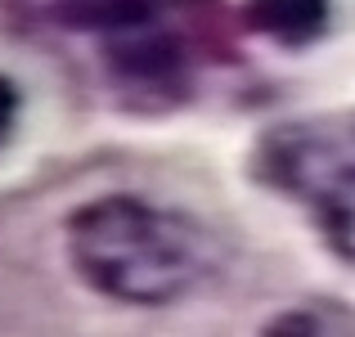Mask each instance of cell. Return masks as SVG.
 <instances>
[{"label":"cell","mask_w":355,"mask_h":337,"mask_svg":"<svg viewBox=\"0 0 355 337\" xmlns=\"http://www.w3.org/2000/svg\"><path fill=\"white\" fill-rule=\"evenodd\" d=\"M63 248L81 284L121 306H171L220 266V243L184 211L104 193L68 211Z\"/></svg>","instance_id":"1"},{"label":"cell","mask_w":355,"mask_h":337,"mask_svg":"<svg viewBox=\"0 0 355 337\" xmlns=\"http://www.w3.org/2000/svg\"><path fill=\"white\" fill-rule=\"evenodd\" d=\"M257 175L270 189L302 198L329 248L355 266V117L270 130L257 148Z\"/></svg>","instance_id":"2"},{"label":"cell","mask_w":355,"mask_h":337,"mask_svg":"<svg viewBox=\"0 0 355 337\" xmlns=\"http://www.w3.org/2000/svg\"><path fill=\"white\" fill-rule=\"evenodd\" d=\"M99 45H104V59H108V68H113V77L126 81V86H135V90L171 95L184 77L180 41H175L171 32H162L157 18L99 36Z\"/></svg>","instance_id":"3"},{"label":"cell","mask_w":355,"mask_h":337,"mask_svg":"<svg viewBox=\"0 0 355 337\" xmlns=\"http://www.w3.org/2000/svg\"><path fill=\"white\" fill-rule=\"evenodd\" d=\"M329 9V0H243V27L284 50H297L324 36Z\"/></svg>","instance_id":"4"},{"label":"cell","mask_w":355,"mask_h":337,"mask_svg":"<svg viewBox=\"0 0 355 337\" xmlns=\"http://www.w3.org/2000/svg\"><path fill=\"white\" fill-rule=\"evenodd\" d=\"M54 14L68 27H77V32L108 36V32H121V27L157 18V9H153V0H59Z\"/></svg>","instance_id":"5"},{"label":"cell","mask_w":355,"mask_h":337,"mask_svg":"<svg viewBox=\"0 0 355 337\" xmlns=\"http://www.w3.org/2000/svg\"><path fill=\"white\" fill-rule=\"evenodd\" d=\"M261 337H320V320L311 311H284L275 320H266Z\"/></svg>","instance_id":"6"},{"label":"cell","mask_w":355,"mask_h":337,"mask_svg":"<svg viewBox=\"0 0 355 337\" xmlns=\"http://www.w3.org/2000/svg\"><path fill=\"white\" fill-rule=\"evenodd\" d=\"M18 108H23V99H18V86L0 72V148H5V139L14 135V121H18Z\"/></svg>","instance_id":"7"}]
</instances>
